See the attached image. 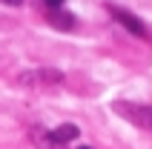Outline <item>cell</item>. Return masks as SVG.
Listing matches in <instances>:
<instances>
[{
	"mask_svg": "<svg viewBox=\"0 0 152 149\" xmlns=\"http://www.w3.org/2000/svg\"><path fill=\"white\" fill-rule=\"evenodd\" d=\"M106 9H109V15L115 17V23H121L129 34H135V37H141V40H149V29L141 23V17H135L132 12H126V9H121V6H112V3Z\"/></svg>",
	"mask_w": 152,
	"mask_h": 149,
	"instance_id": "obj_1",
	"label": "cell"
},
{
	"mask_svg": "<svg viewBox=\"0 0 152 149\" xmlns=\"http://www.w3.org/2000/svg\"><path fill=\"white\" fill-rule=\"evenodd\" d=\"M23 86H49V83H63V72L60 69H34V72L20 74Z\"/></svg>",
	"mask_w": 152,
	"mask_h": 149,
	"instance_id": "obj_3",
	"label": "cell"
},
{
	"mask_svg": "<svg viewBox=\"0 0 152 149\" xmlns=\"http://www.w3.org/2000/svg\"><path fill=\"white\" fill-rule=\"evenodd\" d=\"M115 112H118L121 118L132 121L135 126H152V106H138V103L118 100V103H115Z\"/></svg>",
	"mask_w": 152,
	"mask_h": 149,
	"instance_id": "obj_2",
	"label": "cell"
},
{
	"mask_svg": "<svg viewBox=\"0 0 152 149\" xmlns=\"http://www.w3.org/2000/svg\"><path fill=\"white\" fill-rule=\"evenodd\" d=\"M46 6H49V12H58L60 6H63V0H43Z\"/></svg>",
	"mask_w": 152,
	"mask_h": 149,
	"instance_id": "obj_7",
	"label": "cell"
},
{
	"mask_svg": "<svg viewBox=\"0 0 152 149\" xmlns=\"http://www.w3.org/2000/svg\"><path fill=\"white\" fill-rule=\"evenodd\" d=\"M49 132H52V138H55L58 143H63V146H66L69 141H77V135H80V129H77L75 123H60L58 129H49Z\"/></svg>",
	"mask_w": 152,
	"mask_h": 149,
	"instance_id": "obj_5",
	"label": "cell"
},
{
	"mask_svg": "<svg viewBox=\"0 0 152 149\" xmlns=\"http://www.w3.org/2000/svg\"><path fill=\"white\" fill-rule=\"evenodd\" d=\"M46 20H49V26H55V29H60V32H72V29H75L77 26V20H75V15H69V12H49V17H46Z\"/></svg>",
	"mask_w": 152,
	"mask_h": 149,
	"instance_id": "obj_4",
	"label": "cell"
},
{
	"mask_svg": "<svg viewBox=\"0 0 152 149\" xmlns=\"http://www.w3.org/2000/svg\"><path fill=\"white\" fill-rule=\"evenodd\" d=\"M77 149H89V146H77Z\"/></svg>",
	"mask_w": 152,
	"mask_h": 149,
	"instance_id": "obj_9",
	"label": "cell"
},
{
	"mask_svg": "<svg viewBox=\"0 0 152 149\" xmlns=\"http://www.w3.org/2000/svg\"><path fill=\"white\" fill-rule=\"evenodd\" d=\"M32 141H34L37 149H66L63 143H58L55 138H52L49 129H34V132H32Z\"/></svg>",
	"mask_w": 152,
	"mask_h": 149,
	"instance_id": "obj_6",
	"label": "cell"
},
{
	"mask_svg": "<svg viewBox=\"0 0 152 149\" xmlns=\"http://www.w3.org/2000/svg\"><path fill=\"white\" fill-rule=\"evenodd\" d=\"M3 3H9V6H20L23 0H3Z\"/></svg>",
	"mask_w": 152,
	"mask_h": 149,
	"instance_id": "obj_8",
	"label": "cell"
}]
</instances>
